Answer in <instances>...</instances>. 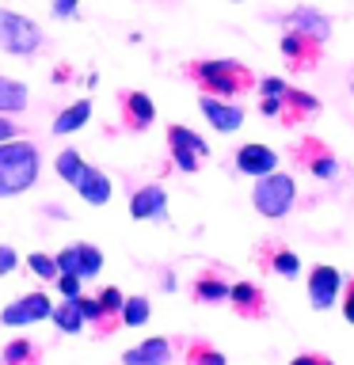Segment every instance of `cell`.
I'll list each match as a JSON object with an SVG mask.
<instances>
[{
	"instance_id": "cell-1",
	"label": "cell",
	"mask_w": 354,
	"mask_h": 365,
	"mask_svg": "<svg viewBox=\"0 0 354 365\" xmlns=\"http://www.w3.org/2000/svg\"><path fill=\"white\" fill-rule=\"evenodd\" d=\"M191 80L202 88V96H213V99H236L240 91H248L251 84H256L251 68L244 61H233V57L194 61L191 65Z\"/></svg>"
},
{
	"instance_id": "cell-2",
	"label": "cell",
	"mask_w": 354,
	"mask_h": 365,
	"mask_svg": "<svg viewBox=\"0 0 354 365\" xmlns=\"http://www.w3.org/2000/svg\"><path fill=\"white\" fill-rule=\"evenodd\" d=\"M297 202V182L293 175H285V171H270V175H263L256 187H251V205H256V213L270 217V221H278L293 210Z\"/></svg>"
},
{
	"instance_id": "cell-3",
	"label": "cell",
	"mask_w": 354,
	"mask_h": 365,
	"mask_svg": "<svg viewBox=\"0 0 354 365\" xmlns=\"http://www.w3.org/2000/svg\"><path fill=\"white\" fill-rule=\"evenodd\" d=\"M0 50L16 53V57H31L42 50V27L19 11H0Z\"/></svg>"
},
{
	"instance_id": "cell-4",
	"label": "cell",
	"mask_w": 354,
	"mask_h": 365,
	"mask_svg": "<svg viewBox=\"0 0 354 365\" xmlns=\"http://www.w3.org/2000/svg\"><path fill=\"white\" fill-rule=\"evenodd\" d=\"M168 153H171V164H176L183 175H194L202 164V156L210 153L206 137H198L187 125H168Z\"/></svg>"
},
{
	"instance_id": "cell-5",
	"label": "cell",
	"mask_w": 354,
	"mask_h": 365,
	"mask_svg": "<svg viewBox=\"0 0 354 365\" xmlns=\"http://www.w3.org/2000/svg\"><path fill=\"white\" fill-rule=\"evenodd\" d=\"M54 304L46 293H23L19 301H11L4 312H0V324L4 327H31V324H42V319H50Z\"/></svg>"
},
{
	"instance_id": "cell-6",
	"label": "cell",
	"mask_w": 354,
	"mask_h": 365,
	"mask_svg": "<svg viewBox=\"0 0 354 365\" xmlns=\"http://www.w3.org/2000/svg\"><path fill=\"white\" fill-rule=\"evenodd\" d=\"M339 293H343V274L335 267L320 262V267L308 270V301H313L316 312H328L339 301Z\"/></svg>"
},
{
	"instance_id": "cell-7",
	"label": "cell",
	"mask_w": 354,
	"mask_h": 365,
	"mask_svg": "<svg viewBox=\"0 0 354 365\" xmlns=\"http://www.w3.org/2000/svg\"><path fill=\"white\" fill-rule=\"evenodd\" d=\"M236 171H244L251 179H263V175H270V171H278V153H274L270 145H259V141L240 145L236 148Z\"/></svg>"
},
{
	"instance_id": "cell-8",
	"label": "cell",
	"mask_w": 354,
	"mask_h": 365,
	"mask_svg": "<svg viewBox=\"0 0 354 365\" xmlns=\"http://www.w3.org/2000/svg\"><path fill=\"white\" fill-rule=\"evenodd\" d=\"M130 217H133V221H168V194H164V187L148 182V187L133 190Z\"/></svg>"
},
{
	"instance_id": "cell-9",
	"label": "cell",
	"mask_w": 354,
	"mask_h": 365,
	"mask_svg": "<svg viewBox=\"0 0 354 365\" xmlns=\"http://www.w3.org/2000/svg\"><path fill=\"white\" fill-rule=\"evenodd\" d=\"M202 114L210 118V125L217 133H236L244 125V107L240 103H228V99H213V96H202L198 99Z\"/></svg>"
},
{
	"instance_id": "cell-10",
	"label": "cell",
	"mask_w": 354,
	"mask_h": 365,
	"mask_svg": "<svg viewBox=\"0 0 354 365\" xmlns=\"http://www.w3.org/2000/svg\"><path fill=\"white\" fill-rule=\"evenodd\" d=\"M282 23L290 31L297 34H305V38H313V42H328V34H331V19L324 16V11H316V8H293L290 16H282Z\"/></svg>"
},
{
	"instance_id": "cell-11",
	"label": "cell",
	"mask_w": 354,
	"mask_h": 365,
	"mask_svg": "<svg viewBox=\"0 0 354 365\" xmlns=\"http://www.w3.org/2000/svg\"><path fill=\"white\" fill-rule=\"evenodd\" d=\"M122 122L130 125L133 133L148 130V125L156 122V103L145 96V91H126L122 96Z\"/></svg>"
},
{
	"instance_id": "cell-12",
	"label": "cell",
	"mask_w": 354,
	"mask_h": 365,
	"mask_svg": "<svg viewBox=\"0 0 354 365\" xmlns=\"http://www.w3.org/2000/svg\"><path fill=\"white\" fill-rule=\"evenodd\" d=\"M171 361V342L168 339H141L137 346H130L122 354V365H168Z\"/></svg>"
},
{
	"instance_id": "cell-13",
	"label": "cell",
	"mask_w": 354,
	"mask_h": 365,
	"mask_svg": "<svg viewBox=\"0 0 354 365\" xmlns=\"http://www.w3.org/2000/svg\"><path fill=\"white\" fill-rule=\"evenodd\" d=\"M228 301H233V308L240 316H248V319H263L267 316V297H263L259 285H251V282H233L228 285Z\"/></svg>"
},
{
	"instance_id": "cell-14",
	"label": "cell",
	"mask_w": 354,
	"mask_h": 365,
	"mask_svg": "<svg viewBox=\"0 0 354 365\" xmlns=\"http://www.w3.org/2000/svg\"><path fill=\"white\" fill-rule=\"evenodd\" d=\"M301 164L308 168V175H316V179H335L339 175V160H335V153H328L320 141H305L301 145Z\"/></svg>"
},
{
	"instance_id": "cell-15",
	"label": "cell",
	"mask_w": 354,
	"mask_h": 365,
	"mask_svg": "<svg viewBox=\"0 0 354 365\" xmlns=\"http://www.w3.org/2000/svg\"><path fill=\"white\" fill-rule=\"evenodd\" d=\"M282 57L297 68H313L316 57H320V42L305 38V34H297V31H285L282 34Z\"/></svg>"
},
{
	"instance_id": "cell-16",
	"label": "cell",
	"mask_w": 354,
	"mask_h": 365,
	"mask_svg": "<svg viewBox=\"0 0 354 365\" xmlns=\"http://www.w3.org/2000/svg\"><path fill=\"white\" fill-rule=\"evenodd\" d=\"M76 194H80V198H84L88 205H107L111 202V194H114V187H111V179L107 175H103V171L99 168H84V175H80L76 179V187H73Z\"/></svg>"
},
{
	"instance_id": "cell-17",
	"label": "cell",
	"mask_w": 354,
	"mask_h": 365,
	"mask_svg": "<svg viewBox=\"0 0 354 365\" xmlns=\"http://www.w3.org/2000/svg\"><path fill=\"white\" fill-rule=\"evenodd\" d=\"M191 297H194L198 304H225V301H228V282L221 278V274L206 270V274H198V278H194Z\"/></svg>"
},
{
	"instance_id": "cell-18",
	"label": "cell",
	"mask_w": 354,
	"mask_h": 365,
	"mask_svg": "<svg viewBox=\"0 0 354 365\" xmlns=\"http://www.w3.org/2000/svg\"><path fill=\"white\" fill-rule=\"evenodd\" d=\"M39 182V164H23V168H0V198L23 194L27 187Z\"/></svg>"
},
{
	"instance_id": "cell-19",
	"label": "cell",
	"mask_w": 354,
	"mask_h": 365,
	"mask_svg": "<svg viewBox=\"0 0 354 365\" xmlns=\"http://www.w3.org/2000/svg\"><path fill=\"white\" fill-rule=\"evenodd\" d=\"M27 103H31V91L23 80H11V76H0V114H19V110H27Z\"/></svg>"
},
{
	"instance_id": "cell-20",
	"label": "cell",
	"mask_w": 354,
	"mask_h": 365,
	"mask_svg": "<svg viewBox=\"0 0 354 365\" xmlns=\"http://www.w3.org/2000/svg\"><path fill=\"white\" fill-rule=\"evenodd\" d=\"M23 164H42L39 148H34L31 141H19V137L0 141V168H23Z\"/></svg>"
},
{
	"instance_id": "cell-21",
	"label": "cell",
	"mask_w": 354,
	"mask_h": 365,
	"mask_svg": "<svg viewBox=\"0 0 354 365\" xmlns=\"http://www.w3.org/2000/svg\"><path fill=\"white\" fill-rule=\"evenodd\" d=\"M88 118H91V99H76L73 107H65V110L54 118V133H57V137H61V133H76Z\"/></svg>"
},
{
	"instance_id": "cell-22",
	"label": "cell",
	"mask_w": 354,
	"mask_h": 365,
	"mask_svg": "<svg viewBox=\"0 0 354 365\" xmlns=\"http://www.w3.org/2000/svg\"><path fill=\"white\" fill-rule=\"evenodd\" d=\"M50 319L57 324V331H61V335H80V327H84V316H80V304H76V301L54 304Z\"/></svg>"
},
{
	"instance_id": "cell-23",
	"label": "cell",
	"mask_w": 354,
	"mask_h": 365,
	"mask_svg": "<svg viewBox=\"0 0 354 365\" xmlns=\"http://www.w3.org/2000/svg\"><path fill=\"white\" fill-rule=\"evenodd\" d=\"M0 361L4 365H39V346L31 339H11L4 350H0Z\"/></svg>"
},
{
	"instance_id": "cell-24",
	"label": "cell",
	"mask_w": 354,
	"mask_h": 365,
	"mask_svg": "<svg viewBox=\"0 0 354 365\" xmlns=\"http://www.w3.org/2000/svg\"><path fill=\"white\" fill-rule=\"evenodd\" d=\"M263 259H267L270 274H278V278H297V274H301V259H297L293 251H285V247H274Z\"/></svg>"
},
{
	"instance_id": "cell-25",
	"label": "cell",
	"mask_w": 354,
	"mask_h": 365,
	"mask_svg": "<svg viewBox=\"0 0 354 365\" xmlns=\"http://www.w3.org/2000/svg\"><path fill=\"white\" fill-rule=\"evenodd\" d=\"M183 361H187V365H228L225 354L213 350L210 342H202V339L187 342V350H183Z\"/></svg>"
},
{
	"instance_id": "cell-26",
	"label": "cell",
	"mask_w": 354,
	"mask_h": 365,
	"mask_svg": "<svg viewBox=\"0 0 354 365\" xmlns=\"http://www.w3.org/2000/svg\"><path fill=\"white\" fill-rule=\"evenodd\" d=\"M84 156L76 153V148H65V153H57V179L69 182V187H76V179L84 175Z\"/></svg>"
},
{
	"instance_id": "cell-27",
	"label": "cell",
	"mask_w": 354,
	"mask_h": 365,
	"mask_svg": "<svg viewBox=\"0 0 354 365\" xmlns=\"http://www.w3.org/2000/svg\"><path fill=\"white\" fill-rule=\"evenodd\" d=\"M148 316H153V304H148V297H126L122 301V324L126 327H145Z\"/></svg>"
},
{
	"instance_id": "cell-28",
	"label": "cell",
	"mask_w": 354,
	"mask_h": 365,
	"mask_svg": "<svg viewBox=\"0 0 354 365\" xmlns=\"http://www.w3.org/2000/svg\"><path fill=\"white\" fill-rule=\"evenodd\" d=\"M76 259H80V278H96L103 270V251L96 244H76Z\"/></svg>"
},
{
	"instance_id": "cell-29",
	"label": "cell",
	"mask_w": 354,
	"mask_h": 365,
	"mask_svg": "<svg viewBox=\"0 0 354 365\" xmlns=\"http://www.w3.org/2000/svg\"><path fill=\"white\" fill-rule=\"evenodd\" d=\"M27 267H31L34 278H42V282H54L57 278V262H54V255H46V251H31Z\"/></svg>"
},
{
	"instance_id": "cell-30",
	"label": "cell",
	"mask_w": 354,
	"mask_h": 365,
	"mask_svg": "<svg viewBox=\"0 0 354 365\" xmlns=\"http://www.w3.org/2000/svg\"><path fill=\"white\" fill-rule=\"evenodd\" d=\"M54 262H57V274H76L80 278V259H76V244H69V247H61L54 255Z\"/></svg>"
},
{
	"instance_id": "cell-31",
	"label": "cell",
	"mask_w": 354,
	"mask_h": 365,
	"mask_svg": "<svg viewBox=\"0 0 354 365\" xmlns=\"http://www.w3.org/2000/svg\"><path fill=\"white\" fill-rule=\"evenodd\" d=\"M122 301H126V297H122V289H114V285H107V289L99 293V304H103V312H107V316H114V319L122 316ZM118 324H122V319H118Z\"/></svg>"
},
{
	"instance_id": "cell-32",
	"label": "cell",
	"mask_w": 354,
	"mask_h": 365,
	"mask_svg": "<svg viewBox=\"0 0 354 365\" xmlns=\"http://www.w3.org/2000/svg\"><path fill=\"white\" fill-rule=\"evenodd\" d=\"M57 293H61V301H76L80 297V282L84 278H76V274H57Z\"/></svg>"
},
{
	"instance_id": "cell-33",
	"label": "cell",
	"mask_w": 354,
	"mask_h": 365,
	"mask_svg": "<svg viewBox=\"0 0 354 365\" xmlns=\"http://www.w3.org/2000/svg\"><path fill=\"white\" fill-rule=\"evenodd\" d=\"M50 11L57 19H76V11H80V0H54Z\"/></svg>"
},
{
	"instance_id": "cell-34",
	"label": "cell",
	"mask_w": 354,
	"mask_h": 365,
	"mask_svg": "<svg viewBox=\"0 0 354 365\" xmlns=\"http://www.w3.org/2000/svg\"><path fill=\"white\" fill-rule=\"evenodd\" d=\"M16 262H19V255H16V247L0 244V278H4V274H11V270H16Z\"/></svg>"
},
{
	"instance_id": "cell-35",
	"label": "cell",
	"mask_w": 354,
	"mask_h": 365,
	"mask_svg": "<svg viewBox=\"0 0 354 365\" xmlns=\"http://www.w3.org/2000/svg\"><path fill=\"white\" fill-rule=\"evenodd\" d=\"M259 110L267 114V118H282V122H285V107H282V99H267V96H263Z\"/></svg>"
},
{
	"instance_id": "cell-36",
	"label": "cell",
	"mask_w": 354,
	"mask_h": 365,
	"mask_svg": "<svg viewBox=\"0 0 354 365\" xmlns=\"http://www.w3.org/2000/svg\"><path fill=\"white\" fill-rule=\"evenodd\" d=\"M343 316H347V324H354V278L347 285V293H343Z\"/></svg>"
},
{
	"instance_id": "cell-37",
	"label": "cell",
	"mask_w": 354,
	"mask_h": 365,
	"mask_svg": "<svg viewBox=\"0 0 354 365\" xmlns=\"http://www.w3.org/2000/svg\"><path fill=\"white\" fill-rule=\"evenodd\" d=\"M16 133H19V125H16V122H8L4 114H0V141H11Z\"/></svg>"
},
{
	"instance_id": "cell-38",
	"label": "cell",
	"mask_w": 354,
	"mask_h": 365,
	"mask_svg": "<svg viewBox=\"0 0 354 365\" xmlns=\"http://www.w3.org/2000/svg\"><path fill=\"white\" fill-rule=\"evenodd\" d=\"M290 365H320V354H297Z\"/></svg>"
},
{
	"instance_id": "cell-39",
	"label": "cell",
	"mask_w": 354,
	"mask_h": 365,
	"mask_svg": "<svg viewBox=\"0 0 354 365\" xmlns=\"http://www.w3.org/2000/svg\"><path fill=\"white\" fill-rule=\"evenodd\" d=\"M320 365H335V361H328V358H320Z\"/></svg>"
}]
</instances>
